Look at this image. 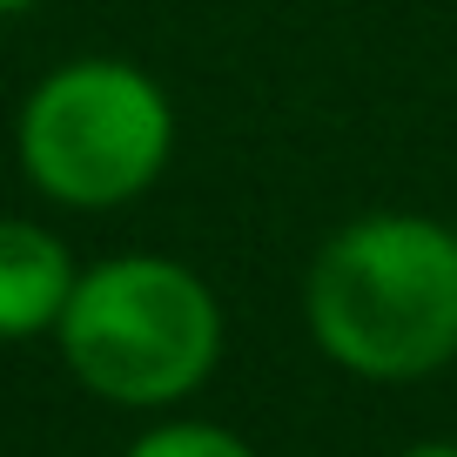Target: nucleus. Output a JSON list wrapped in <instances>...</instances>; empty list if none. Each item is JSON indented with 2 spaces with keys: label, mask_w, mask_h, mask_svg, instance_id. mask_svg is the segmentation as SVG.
<instances>
[{
  "label": "nucleus",
  "mask_w": 457,
  "mask_h": 457,
  "mask_svg": "<svg viewBox=\"0 0 457 457\" xmlns=\"http://www.w3.org/2000/svg\"><path fill=\"white\" fill-rule=\"evenodd\" d=\"M54 343L87 397L169 411L222 363V303L175 256H108L81 270Z\"/></svg>",
  "instance_id": "obj_2"
},
{
  "label": "nucleus",
  "mask_w": 457,
  "mask_h": 457,
  "mask_svg": "<svg viewBox=\"0 0 457 457\" xmlns=\"http://www.w3.org/2000/svg\"><path fill=\"white\" fill-rule=\"evenodd\" d=\"M403 457H457V444H437V437H430V444H411Z\"/></svg>",
  "instance_id": "obj_6"
},
{
  "label": "nucleus",
  "mask_w": 457,
  "mask_h": 457,
  "mask_svg": "<svg viewBox=\"0 0 457 457\" xmlns=\"http://www.w3.org/2000/svg\"><path fill=\"white\" fill-rule=\"evenodd\" d=\"M21 175L54 209L108 215L142 202L175 155V101L135 61L81 54L47 68L14 114Z\"/></svg>",
  "instance_id": "obj_3"
},
{
  "label": "nucleus",
  "mask_w": 457,
  "mask_h": 457,
  "mask_svg": "<svg viewBox=\"0 0 457 457\" xmlns=\"http://www.w3.org/2000/svg\"><path fill=\"white\" fill-rule=\"evenodd\" d=\"M74 283L81 270L54 228L28 222V215H0V343L54 337Z\"/></svg>",
  "instance_id": "obj_4"
},
{
  "label": "nucleus",
  "mask_w": 457,
  "mask_h": 457,
  "mask_svg": "<svg viewBox=\"0 0 457 457\" xmlns=\"http://www.w3.org/2000/svg\"><path fill=\"white\" fill-rule=\"evenodd\" d=\"M310 337L363 384H417L457 363V228L430 215H357L310 262Z\"/></svg>",
  "instance_id": "obj_1"
},
{
  "label": "nucleus",
  "mask_w": 457,
  "mask_h": 457,
  "mask_svg": "<svg viewBox=\"0 0 457 457\" xmlns=\"http://www.w3.org/2000/svg\"><path fill=\"white\" fill-rule=\"evenodd\" d=\"M28 7H34V0H0V21H7V14H28Z\"/></svg>",
  "instance_id": "obj_7"
},
{
  "label": "nucleus",
  "mask_w": 457,
  "mask_h": 457,
  "mask_svg": "<svg viewBox=\"0 0 457 457\" xmlns=\"http://www.w3.org/2000/svg\"><path fill=\"white\" fill-rule=\"evenodd\" d=\"M129 457H256L236 430L222 424H202V417H169V424L142 430L129 444Z\"/></svg>",
  "instance_id": "obj_5"
}]
</instances>
